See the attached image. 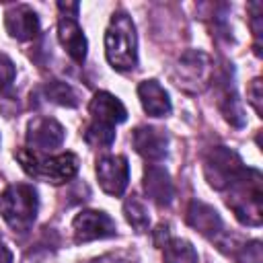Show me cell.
Wrapping results in <instances>:
<instances>
[{
    "label": "cell",
    "mask_w": 263,
    "mask_h": 263,
    "mask_svg": "<svg viewBox=\"0 0 263 263\" xmlns=\"http://www.w3.org/2000/svg\"><path fill=\"white\" fill-rule=\"evenodd\" d=\"M134 148L138 154H142L146 160H162L166 156V146H168V136L164 129L150 127V125H140L134 129Z\"/></svg>",
    "instance_id": "12"
},
{
    "label": "cell",
    "mask_w": 263,
    "mask_h": 263,
    "mask_svg": "<svg viewBox=\"0 0 263 263\" xmlns=\"http://www.w3.org/2000/svg\"><path fill=\"white\" fill-rule=\"evenodd\" d=\"M220 107H222V113H224V117H226V119H228L232 125H236V127L245 125V115H242L240 103H238V99H236V92H234L232 84H228V82H226V86H224V92H222V101H220Z\"/></svg>",
    "instance_id": "19"
},
{
    "label": "cell",
    "mask_w": 263,
    "mask_h": 263,
    "mask_svg": "<svg viewBox=\"0 0 263 263\" xmlns=\"http://www.w3.org/2000/svg\"><path fill=\"white\" fill-rule=\"evenodd\" d=\"M144 189H146L148 197L152 201H156L158 205H168L175 197V187H173L168 173L156 164H150L144 171Z\"/></svg>",
    "instance_id": "14"
},
{
    "label": "cell",
    "mask_w": 263,
    "mask_h": 263,
    "mask_svg": "<svg viewBox=\"0 0 263 263\" xmlns=\"http://www.w3.org/2000/svg\"><path fill=\"white\" fill-rule=\"evenodd\" d=\"M226 203L238 218V222L247 226L261 224V175L255 168H245L242 175L230 183Z\"/></svg>",
    "instance_id": "3"
},
{
    "label": "cell",
    "mask_w": 263,
    "mask_h": 263,
    "mask_svg": "<svg viewBox=\"0 0 263 263\" xmlns=\"http://www.w3.org/2000/svg\"><path fill=\"white\" fill-rule=\"evenodd\" d=\"M90 123L84 129V140L92 148H109L115 140V125L125 121L127 111L123 103L111 92H97L88 105Z\"/></svg>",
    "instance_id": "1"
},
{
    "label": "cell",
    "mask_w": 263,
    "mask_h": 263,
    "mask_svg": "<svg viewBox=\"0 0 263 263\" xmlns=\"http://www.w3.org/2000/svg\"><path fill=\"white\" fill-rule=\"evenodd\" d=\"M58 37H60V43L64 45V49L68 51V55L74 62L82 64L86 58V37L82 33L80 25L76 23V18L62 16L58 23Z\"/></svg>",
    "instance_id": "13"
},
{
    "label": "cell",
    "mask_w": 263,
    "mask_h": 263,
    "mask_svg": "<svg viewBox=\"0 0 263 263\" xmlns=\"http://www.w3.org/2000/svg\"><path fill=\"white\" fill-rule=\"evenodd\" d=\"M14 156L21 160L23 168L31 177L45 179V181H49L53 185L70 181L78 171V158L72 152H64V154H58V156L41 158L31 150H16Z\"/></svg>",
    "instance_id": "5"
},
{
    "label": "cell",
    "mask_w": 263,
    "mask_h": 263,
    "mask_svg": "<svg viewBox=\"0 0 263 263\" xmlns=\"http://www.w3.org/2000/svg\"><path fill=\"white\" fill-rule=\"evenodd\" d=\"M72 230H74V240L76 242H90V240H97V238L113 236L115 234V222L105 212L84 210L74 218Z\"/></svg>",
    "instance_id": "8"
},
{
    "label": "cell",
    "mask_w": 263,
    "mask_h": 263,
    "mask_svg": "<svg viewBox=\"0 0 263 263\" xmlns=\"http://www.w3.org/2000/svg\"><path fill=\"white\" fill-rule=\"evenodd\" d=\"M0 263H12V253L2 240H0Z\"/></svg>",
    "instance_id": "25"
},
{
    "label": "cell",
    "mask_w": 263,
    "mask_h": 263,
    "mask_svg": "<svg viewBox=\"0 0 263 263\" xmlns=\"http://www.w3.org/2000/svg\"><path fill=\"white\" fill-rule=\"evenodd\" d=\"M45 95L49 101L62 105V107H76L78 105V97L74 92V88L68 82L62 80H51L45 84Z\"/></svg>",
    "instance_id": "20"
},
{
    "label": "cell",
    "mask_w": 263,
    "mask_h": 263,
    "mask_svg": "<svg viewBox=\"0 0 263 263\" xmlns=\"http://www.w3.org/2000/svg\"><path fill=\"white\" fill-rule=\"evenodd\" d=\"M212 76V60L203 51H187L181 55L175 70L177 86L187 92H199L208 86Z\"/></svg>",
    "instance_id": "7"
},
{
    "label": "cell",
    "mask_w": 263,
    "mask_h": 263,
    "mask_svg": "<svg viewBox=\"0 0 263 263\" xmlns=\"http://www.w3.org/2000/svg\"><path fill=\"white\" fill-rule=\"evenodd\" d=\"M261 242L259 240H251L249 245L242 247L240 251V263H261Z\"/></svg>",
    "instance_id": "22"
},
{
    "label": "cell",
    "mask_w": 263,
    "mask_h": 263,
    "mask_svg": "<svg viewBox=\"0 0 263 263\" xmlns=\"http://www.w3.org/2000/svg\"><path fill=\"white\" fill-rule=\"evenodd\" d=\"M4 27L10 37L16 41H29L39 33V18L37 12L27 4L10 6L4 14Z\"/></svg>",
    "instance_id": "10"
},
{
    "label": "cell",
    "mask_w": 263,
    "mask_h": 263,
    "mask_svg": "<svg viewBox=\"0 0 263 263\" xmlns=\"http://www.w3.org/2000/svg\"><path fill=\"white\" fill-rule=\"evenodd\" d=\"M97 179L105 193L119 197L129 181V164L125 156H103L97 162Z\"/></svg>",
    "instance_id": "9"
},
{
    "label": "cell",
    "mask_w": 263,
    "mask_h": 263,
    "mask_svg": "<svg viewBox=\"0 0 263 263\" xmlns=\"http://www.w3.org/2000/svg\"><path fill=\"white\" fill-rule=\"evenodd\" d=\"M138 41L136 27L125 12H115L105 33V53L109 64L119 70H132L138 64Z\"/></svg>",
    "instance_id": "2"
},
{
    "label": "cell",
    "mask_w": 263,
    "mask_h": 263,
    "mask_svg": "<svg viewBox=\"0 0 263 263\" xmlns=\"http://www.w3.org/2000/svg\"><path fill=\"white\" fill-rule=\"evenodd\" d=\"M203 171H205L208 183L214 189H226L230 183H234L242 175L245 166L236 152H232L226 146H214L208 150L203 158Z\"/></svg>",
    "instance_id": "6"
},
{
    "label": "cell",
    "mask_w": 263,
    "mask_h": 263,
    "mask_svg": "<svg viewBox=\"0 0 263 263\" xmlns=\"http://www.w3.org/2000/svg\"><path fill=\"white\" fill-rule=\"evenodd\" d=\"M162 247H164L162 251L164 263H197V253L193 245L183 238H171Z\"/></svg>",
    "instance_id": "17"
},
{
    "label": "cell",
    "mask_w": 263,
    "mask_h": 263,
    "mask_svg": "<svg viewBox=\"0 0 263 263\" xmlns=\"http://www.w3.org/2000/svg\"><path fill=\"white\" fill-rule=\"evenodd\" d=\"M123 214H125V220L129 222V226L136 230V232H146L148 230V224H150V216H148V210L144 205V201L138 197V195H129L123 203Z\"/></svg>",
    "instance_id": "18"
},
{
    "label": "cell",
    "mask_w": 263,
    "mask_h": 263,
    "mask_svg": "<svg viewBox=\"0 0 263 263\" xmlns=\"http://www.w3.org/2000/svg\"><path fill=\"white\" fill-rule=\"evenodd\" d=\"M95 263H127V261H121V259H115V257H103V259H97Z\"/></svg>",
    "instance_id": "26"
},
{
    "label": "cell",
    "mask_w": 263,
    "mask_h": 263,
    "mask_svg": "<svg viewBox=\"0 0 263 263\" xmlns=\"http://www.w3.org/2000/svg\"><path fill=\"white\" fill-rule=\"evenodd\" d=\"M187 222L208 238H214L222 232V220H220L218 212L212 205L197 201V199L191 201V205L187 210Z\"/></svg>",
    "instance_id": "15"
},
{
    "label": "cell",
    "mask_w": 263,
    "mask_h": 263,
    "mask_svg": "<svg viewBox=\"0 0 263 263\" xmlns=\"http://www.w3.org/2000/svg\"><path fill=\"white\" fill-rule=\"evenodd\" d=\"M37 191L29 183H16L0 193V214L14 232H27L37 216Z\"/></svg>",
    "instance_id": "4"
},
{
    "label": "cell",
    "mask_w": 263,
    "mask_h": 263,
    "mask_svg": "<svg viewBox=\"0 0 263 263\" xmlns=\"http://www.w3.org/2000/svg\"><path fill=\"white\" fill-rule=\"evenodd\" d=\"M58 8L62 10V12H66V16H70V18H74L76 14H78V4L76 2H58Z\"/></svg>",
    "instance_id": "24"
},
{
    "label": "cell",
    "mask_w": 263,
    "mask_h": 263,
    "mask_svg": "<svg viewBox=\"0 0 263 263\" xmlns=\"http://www.w3.org/2000/svg\"><path fill=\"white\" fill-rule=\"evenodd\" d=\"M27 142L35 150H51L64 142V127L51 117H35L27 129Z\"/></svg>",
    "instance_id": "11"
},
{
    "label": "cell",
    "mask_w": 263,
    "mask_h": 263,
    "mask_svg": "<svg viewBox=\"0 0 263 263\" xmlns=\"http://www.w3.org/2000/svg\"><path fill=\"white\" fill-rule=\"evenodd\" d=\"M138 97L144 111L152 117H164L171 113V99L156 80H144L138 86Z\"/></svg>",
    "instance_id": "16"
},
{
    "label": "cell",
    "mask_w": 263,
    "mask_h": 263,
    "mask_svg": "<svg viewBox=\"0 0 263 263\" xmlns=\"http://www.w3.org/2000/svg\"><path fill=\"white\" fill-rule=\"evenodd\" d=\"M14 74H16V70H14L12 60H10L8 55L0 53V92H4V90L12 84Z\"/></svg>",
    "instance_id": "21"
},
{
    "label": "cell",
    "mask_w": 263,
    "mask_h": 263,
    "mask_svg": "<svg viewBox=\"0 0 263 263\" xmlns=\"http://www.w3.org/2000/svg\"><path fill=\"white\" fill-rule=\"evenodd\" d=\"M249 101H251V105L255 107V111L257 113H261V80L259 78H255L253 82H251V88H249Z\"/></svg>",
    "instance_id": "23"
}]
</instances>
